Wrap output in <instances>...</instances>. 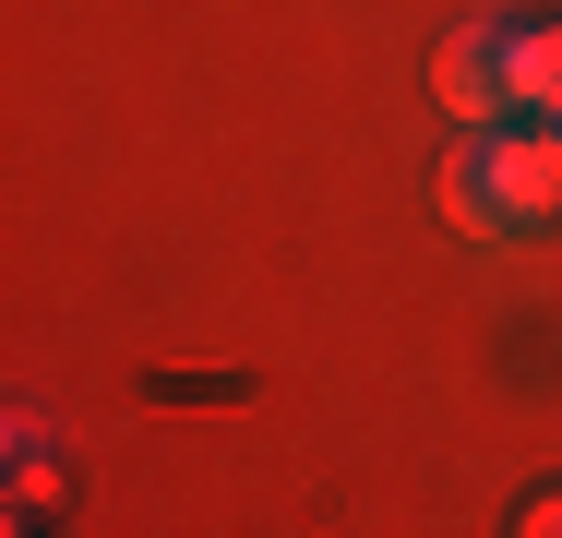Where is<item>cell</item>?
I'll use <instances>...</instances> for the list:
<instances>
[{"label":"cell","mask_w":562,"mask_h":538,"mask_svg":"<svg viewBox=\"0 0 562 538\" xmlns=\"http://www.w3.org/2000/svg\"><path fill=\"white\" fill-rule=\"evenodd\" d=\"M479 180H491L503 239L551 227L562 215V120H503V132H479Z\"/></svg>","instance_id":"obj_1"},{"label":"cell","mask_w":562,"mask_h":538,"mask_svg":"<svg viewBox=\"0 0 562 538\" xmlns=\"http://www.w3.org/2000/svg\"><path fill=\"white\" fill-rule=\"evenodd\" d=\"M431 97H443L454 132H503L515 120V85H503V24H467L431 48Z\"/></svg>","instance_id":"obj_2"},{"label":"cell","mask_w":562,"mask_h":538,"mask_svg":"<svg viewBox=\"0 0 562 538\" xmlns=\"http://www.w3.org/2000/svg\"><path fill=\"white\" fill-rule=\"evenodd\" d=\"M503 85L515 120H562V24H503Z\"/></svg>","instance_id":"obj_3"},{"label":"cell","mask_w":562,"mask_h":538,"mask_svg":"<svg viewBox=\"0 0 562 538\" xmlns=\"http://www.w3.org/2000/svg\"><path fill=\"white\" fill-rule=\"evenodd\" d=\"M443 215L467 227V239H503V215H491V180H479V144L443 168Z\"/></svg>","instance_id":"obj_4"},{"label":"cell","mask_w":562,"mask_h":538,"mask_svg":"<svg viewBox=\"0 0 562 538\" xmlns=\"http://www.w3.org/2000/svg\"><path fill=\"white\" fill-rule=\"evenodd\" d=\"M515 527H527V538H562V491H551V503H527Z\"/></svg>","instance_id":"obj_5"}]
</instances>
